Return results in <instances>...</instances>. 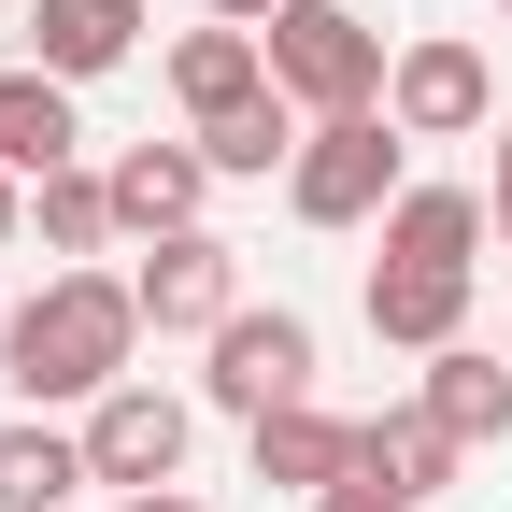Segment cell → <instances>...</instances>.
Returning <instances> with one entry per match:
<instances>
[{
	"instance_id": "1",
	"label": "cell",
	"mask_w": 512,
	"mask_h": 512,
	"mask_svg": "<svg viewBox=\"0 0 512 512\" xmlns=\"http://www.w3.org/2000/svg\"><path fill=\"white\" fill-rule=\"evenodd\" d=\"M128 356H143L128 271H43V299H15V328H0V384L15 399H114Z\"/></svg>"
},
{
	"instance_id": "2",
	"label": "cell",
	"mask_w": 512,
	"mask_h": 512,
	"mask_svg": "<svg viewBox=\"0 0 512 512\" xmlns=\"http://www.w3.org/2000/svg\"><path fill=\"white\" fill-rule=\"evenodd\" d=\"M399 143H413V128L399 114H313L299 128V171H285V200H299V228H370L384 200H399Z\"/></svg>"
},
{
	"instance_id": "3",
	"label": "cell",
	"mask_w": 512,
	"mask_h": 512,
	"mask_svg": "<svg viewBox=\"0 0 512 512\" xmlns=\"http://www.w3.org/2000/svg\"><path fill=\"white\" fill-rule=\"evenodd\" d=\"M256 43H271V86H285L299 114H370L384 72H399V57H384V29L342 15V0H299V15H271Z\"/></svg>"
},
{
	"instance_id": "4",
	"label": "cell",
	"mask_w": 512,
	"mask_h": 512,
	"mask_svg": "<svg viewBox=\"0 0 512 512\" xmlns=\"http://www.w3.org/2000/svg\"><path fill=\"white\" fill-rule=\"evenodd\" d=\"M200 399H214V413H242V427H256V413H285V399H313V328H299L285 299H271V313L242 299L228 328H214V370H200Z\"/></svg>"
},
{
	"instance_id": "5",
	"label": "cell",
	"mask_w": 512,
	"mask_h": 512,
	"mask_svg": "<svg viewBox=\"0 0 512 512\" xmlns=\"http://www.w3.org/2000/svg\"><path fill=\"white\" fill-rule=\"evenodd\" d=\"M128 299H143V328H157V342H214L228 313H242V256H228L214 228H171V242H143Z\"/></svg>"
},
{
	"instance_id": "6",
	"label": "cell",
	"mask_w": 512,
	"mask_h": 512,
	"mask_svg": "<svg viewBox=\"0 0 512 512\" xmlns=\"http://www.w3.org/2000/svg\"><path fill=\"white\" fill-rule=\"evenodd\" d=\"M384 114H399L413 143H470V128L498 114V72H484V43H456V29L399 43V72H384Z\"/></svg>"
},
{
	"instance_id": "7",
	"label": "cell",
	"mask_w": 512,
	"mask_h": 512,
	"mask_svg": "<svg viewBox=\"0 0 512 512\" xmlns=\"http://www.w3.org/2000/svg\"><path fill=\"white\" fill-rule=\"evenodd\" d=\"M185 413L171 384H114V399H86V484H128V498H157L171 470H185Z\"/></svg>"
},
{
	"instance_id": "8",
	"label": "cell",
	"mask_w": 512,
	"mask_h": 512,
	"mask_svg": "<svg viewBox=\"0 0 512 512\" xmlns=\"http://www.w3.org/2000/svg\"><path fill=\"white\" fill-rule=\"evenodd\" d=\"M143 15H157V0H29V72L100 86V72L143 57Z\"/></svg>"
},
{
	"instance_id": "9",
	"label": "cell",
	"mask_w": 512,
	"mask_h": 512,
	"mask_svg": "<svg viewBox=\"0 0 512 512\" xmlns=\"http://www.w3.org/2000/svg\"><path fill=\"white\" fill-rule=\"evenodd\" d=\"M456 328H470V271H441V256H370V342L441 356Z\"/></svg>"
},
{
	"instance_id": "10",
	"label": "cell",
	"mask_w": 512,
	"mask_h": 512,
	"mask_svg": "<svg viewBox=\"0 0 512 512\" xmlns=\"http://www.w3.org/2000/svg\"><path fill=\"white\" fill-rule=\"evenodd\" d=\"M100 185H114V228H128V242H171V228H200L214 157H200V143H128Z\"/></svg>"
},
{
	"instance_id": "11",
	"label": "cell",
	"mask_w": 512,
	"mask_h": 512,
	"mask_svg": "<svg viewBox=\"0 0 512 512\" xmlns=\"http://www.w3.org/2000/svg\"><path fill=\"white\" fill-rule=\"evenodd\" d=\"M456 456H470V441L441 427L427 399H413V413H356V484H384V498H413V512H427L441 484H456Z\"/></svg>"
},
{
	"instance_id": "12",
	"label": "cell",
	"mask_w": 512,
	"mask_h": 512,
	"mask_svg": "<svg viewBox=\"0 0 512 512\" xmlns=\"http://www.w3.org/2000/svg\"><path fill=\"white\" fill-rule=\"evenodd\" d=\"M356 470V413L328 399H285V413H256V484H299V498H328Z\"/></svg>"
},
{
	"instance_id": "13",
	"label": "cell",
	"mask_w": 512,
	"mask_h": 512,
	"mask_svg": "<svg viewBox=\"0 0 512 512\" xmlns=\"http://www.w3.org/2000/svg\"><path fill=\"white\" fill-rule=\"evenodd\" d=\"M171 100L200 114V128H214V114H242V100H271V43L228 29V15H214V29H185V43H171Z\"/></svg>"
},
{
	"instance_id": "14",
	"label": "cell",
	"mask_w": 512,
	"mask_h": 512,
	"mask_svg": "<svg viewBox=\"0 0 512 512\" xmlns=\"http://www.w3.org/2000/svg\"><path fill=\"white\" fill-rule=\"evenodd\" d=\"M72 143H86V128H72V86H57V72H0V171L43 185V171H72Z\"/></svg>"
},
{
	"instance_id": "15",
	"label": "cell",
	"mask_w": 512,
	"mask_h": 512,
	"mask_svg": "<svg viewBox=\"0 0 512 512\" xmlns=\"http://www.w3.org/2000/svg\"><path fill=\"white\" fill-rule=\"evenodd\" d=\"M484 185H399V200H384V256H441V271H470L484 256Z\"/></svg>"
},
{
	"instance_id": "16",
	"label": "cell",
	"mask_w": 512,
	"mask_h": 512,
	"mask_svg": "<svg viewBox=\"0 0 512 512\" xmlns=\"http://www.w3.org/2000/svg\"><path fill=\"white\" fill-rule=\"evenodd\" d=\"M413 399L456 427V441H512V356H484V342H441Z\"/></svg>"
},
{
	"instance_id": "17",
	"label": "cell",
	"mask_w": 512,
	"mask_h": 512,
	"mask_svg": "<svg viewBox=\"0 0 512 512\" xmlns=\"http://www.w3.org/2000/svg\"><path fill=\"white\" fill-rule=\"evenodd\" d=\"M299 128H313V114L271 86V100L214 114V128H200V157H214V185H271V171H299Z\"/></svg>"
},
{
	"instance_id": "18",
	"label": "cell",
	"mask_w": 512,
	"mask_h": 512,
	"mask_svg": "<svg viewBox=\"0 0 512 512\" xmlns=\"http://www.w3.org/2000/svg\"><path fill=\"white\" fill-rule=\"evenodd\" d=\"M72 484H86V427H0V512H72Z\"/></svg>"
},
{
	"instance_id": "19",
	"label": "cell",
	"mask_w": 512,
	"mask_h": 512,
	"mask_svg": "<svg viewBox=\"0 0 512 512\" xmlns=\"http://www.w3.org/2000/svg\"><path fill=\"white\" fill-rule=\"evenodd\" d=\"M29 228H43V256H72V271H86V256L114 242V185H100L86 157H72V171H43V185H29Z\"/></svg>"
},
{
	"instance_id": "20",
	"label": "cell",
	"mask_w": 512,
	"mask_h": 512,
	"mask_svg": "<svg viewBox=\"0 0 512 512\" xmlns=\"http://www.w3.org/2000/svg\"><path fill=\"white\" fill-rule=\"evenodd\" d=\"M313 512H413V498H384V484H356V470H342L328 498H313Z\"/></svg>"
},
{
	"instance_id": "21",
	"label": "cell",
	"mask_w": 512,
	"mask_h": 512,
	"mask_svg": "<svg viewBox=\"0 0 512 512\" xmlns=\"http://www.w3.org/2000/svg\"><path fill=\"white\" fill-rule=\"evenodd\" d=\"M484 214H498V242H512V114H498V200H484Z\"/></svg>"
},
{
	"instance_id": "22",
	"label": "cell",
	"mask_w": 512,
	"mask_h": 512,
	"mask_svg": "<svg viewBox=\"0 0 512 512\" xmlns=\"http://www.w3.org/2000/svg\"><path fill=\"white\" fill-rule=\"evenodd\" d=\"M214 15H228V29H271V15H299V0H214Z\"/></svg>"
},
{
	"instance_id": "23",
	"label": "cell",
	"mask_w": 512,
	"mask_h": 512,
	"mask_svg": "<svg viewBox=\"0 0 512 512\" xmlns=\"http://www.w3.org/2000/svg\"><path fill=\"white\" fill-rule=\"evenodd\" d=\"M15 228H29V185H15V171H0V256H15Z\"/></svg>"
},
{
	"instance_id": "24",
	"label": "cell",
	"mask_w": 512,
	"mask_h": 512,
	"mask_svg": "<svg viewBox=\"0 0 512 512\" xmlns=\"http://www.w3.org/2000/svg\"><path fill=\"white\" fill-rule=\"evenodd\" d=\"M128 512H200V498H185V484H157V498H128Z\"/></svg>"
},
{
	"instance_id": "25",
	"label": "cell",
	"mask_w": 512,
	"mask_h": 512,
	"mask_svg": "<svg viewBox=\"0 0 512 512\" xmlns=\"http://www.w3.org/2000/svg\"><path fill=\"white\" fill-rule=\"evenodd\" d=\"M498 15H512V0H498Z\"/></svg>"
}]
</instances>
